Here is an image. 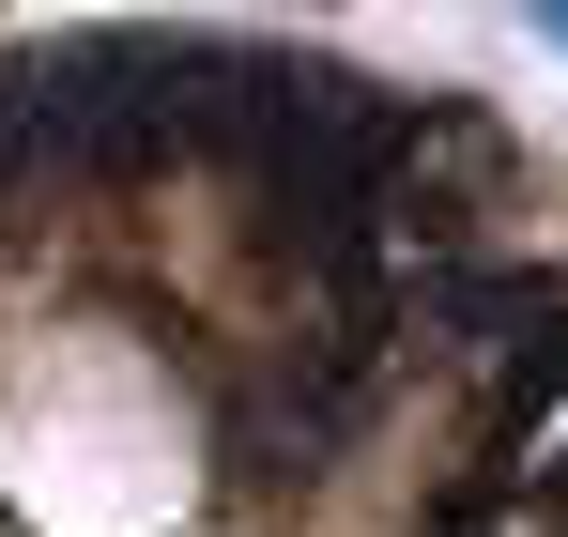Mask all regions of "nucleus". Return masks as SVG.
<instances>
[{
  "label": "nucleus",
  "instance_id": "nucleus-1",
  "mask_svg": "<svg viewBox=\"0 0 568 537\" xmlns=\"http://www.w3.org/2000/svg\"><path fill=\"white\" fill-rule=\"evenodd\" d=\"M384 446V368L354 354H246L215 384V460L246 492H323Z\"/></svg>",
  "mask_w": 568,
  "mask_h": 537
},
{
  "label": "nucleus",
  "instance_id": "nucleus-2",
  "mask_svg": "<svg viewBox=\"0 0 568 537\" xmlns=\"http://www.w3.org/2000/svg\"><path fill=\"white\" fill-rule=\"evenodd\" d=\"M538 507H554V537H568V446H554V460H538Z\"/></svg>",
  "mask_w": 568,
  "mask_h": 537
}]
</instances>
